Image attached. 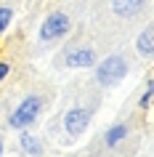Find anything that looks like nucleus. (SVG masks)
<instances>
[{"instance_id": "f8f14e48", "label": "nucleus", "mask_w": 154, "mask_h": 157, "mask_svg": "<svg viewBox=\"0 0 154 157\" xmlns=\"http://www.w3.org/2000/svg\"><path fill=\"white\" fill-rule=\"evenodd\" d=\"M8 72H11V67L6 64V61H0V83H3V80L8 77Z\"/></svg>"}, {"instance_id": "9d476101", "label": "nucleus", "mask_w": 154, "mask_h": 157, "mask_svg": "<svg viewBox=\"0 0 154 157\" xmlns=\"http://www.w3.org/2000/svg\"><path fill=\"white\" fill-rule=\"evenodd\" d=\"M11 16H13V13H11V8H0V35H3L6 29H8V24H11Z\"/></svg>"}, {"instance_id": "1a4fd4ad", "label": "nucleus", "mask_w": 154, "mask_h": 157, "mask_svg": "<svg viewBox=\"0 0 154 157\" xmlns=\"http://www.w3.org/2000/svg\"><path fill=\"white\" fill-rule=\"evenodd\" d=\"M21 147H24V152H29V155H35V157L43 152L40 144H37V139H32L29 133H24V136H21Z\"/></svg>"}, {"instance_id": "f03ea898", "label": "nucleus", "mask_w": 154, "mask_h": 157, "mask_svg": "<svg viewBox=\"0 0 154 157\" xmlns=\"http://www.w3.org/2000/svg\"><path fill=\"white\" fill-rule=\"evenodd\" d=\"M125 75H128V61H125L122 56H117V53L106 56L104 61L96 67V80L104 85V88L117 85L120 80H125Z\"/></svg>"}, {"instance_id": "39448f33", "label": "nucleus", "mask_w": 154, "mask_h": 157, "mask_svg": "<svg viewBox=\"0 0 154 157\" xmlns=\"http://www.w3.org/2000/svg\"><path fill=\"white\" fill-rule=\"evenodd\" d=\"M93 64H96L93 48H74L66 53V67H72V69H88Z\"/></svg>"}, {"instance_id": "0eeeda50", "label": "nucleus", "mask_w": 154, "mask_h": 157, "mask_svg": "<svg viewBox=\"0 0 154 157\" xmlns=\"http://www.w3.org/2000/svg\"><path fill=\"white\" fill-rule=\"evenodd\" d=\"M136 51L141 53V56H152V51H154V35H152V27H146V29H144V35L138 37Z\"/></svg>"}, {"instance_id": "9b49d317", "label": "nucleus", "mask_w": 154, "mask_h": 157, "mask_svg": "<svg viewBox=\"0 0 154 157\" xmlns=\"http://www.w3.org/2000/svg\"><path fill=\"white\" fill-rule=\"evenodd\" d=\"M138 104H141V109H149V107H152V80L146 83V93L141 96V101H138Z\"/></svg>"}, {"instance_id": "f257e3e1", "label": "nucleus", "mask_w": 154, "mask_h": 157, "mask_svg": "<svg viewBox=\"0 0 154 157\" xmlns=\"http://www.w3.org/2000/svg\"><path fill=\"white\" fill-rule=\"evenodd\" d=\"M40 112H43V99L40 96H27V99L11 112L8 125L16 128V131H24V128H29V125L40 117Z\"/></svg>"}, {"instance_id": "ddd939ff", "label": "nucleus", "mask_w": 154, "mask_h": 157, "mask_svg": "<svg viewBox=\"0 0 154 157\" xmlns=\"http://www.w3.org/2000/svg\"><path fill=\"white\" fill-rule=\"evenodd\" d=\"M0 157H3V141H0Z\"/></svg>"}, {"instance_id": "20e7f679", "label": "nucleus", "mask_w": 154, "mask_h": 157, "mask_svg": "<svg viewBox=\"0 0 154 157\" xmlns=\"http://www.w3.org/2000/svg\"><path fill=\"white\" fill-rule=\"evenodd\" d=\"M90 123V109L88 107H72L64 115V128L69 136H80Z\"/></svg>"}, {"instance_id": "7ed1b4c3", "label": "nucleus", "mask_w": 154, "mask_h": 157, "mask_svg": "<svg viewBox=\"0 0 154 157\" xmlns=\"http://www.w3.org/2000/svg\"><path fill=\"white\" fill-rule=\"evenodd\" d=\"M72 29V19L66 13H51L40 27V40H56V37H64L66 32Z\"/></svg>"}, {"instance_id": "6e6552de", "label": "nucleus", "mask_w": 154, "mask_h": 157, "mask_svg": "<svg viewBox=\"0 0 154 157\" xmlns=\"http://www.w3.org/2000/svg\"><path fill=\"white\" fill-rule=\"evenodd\" d=\"M128 136V125H122V123H117V125H112L109 131H106V136H104V144L106 147H114V144H120L122 139Z\"/></svg>"}, {"instance_id": "423d86ee", "label": "nucleus", "mask_w": 154, "mask_h": 157, "mask_svg": "<svg viewBox=\"0 0 154 157\" xmlns=\"http://www.w3.org/2000/svg\"><path fill=\"white\" fill-rule=\"evenodd\" d=\"M144 6H146V0H112V11L117 16H122V19L136 16Z\"/></svg>"}]
</instances>
